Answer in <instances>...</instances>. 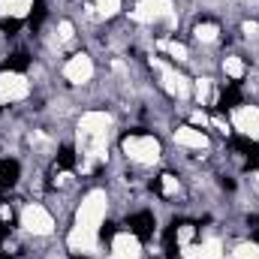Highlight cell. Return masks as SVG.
I'll use <instances>...</instances> for the list:
<instances>
[{
    "label": "cell",
    "instance_id": "obj_6",
    "mask_svg": "<svg viewBox=\"0 0 259 259\" xmlns=\"http://www.w3.org/2000/svg\"><path fill=\"white\" fill-rule=\"evenodd\" d=\"M151 66L160 72V88H163L172 100L187 103V100L193 97V81H190V75H184V72H181V69H175V66L163 64L160 58H151Z\"/></svg>",
    "mask_w": 259,
    "mask_h": 259
},
{
    "label": "cell",
    "instance_id": "obj_18",
    "mask_svg": "<svg viewBox=\"0 0 259 259\" xmlns=\"http://www.w3.org/2000/svg\"><path fill=\"white\" fill-rule=\"evenodd\" d=\"M18 175H21V163L18 160H3L0 163V184L15 187L18 184Z\"/></svg>",
    "mask_w": 259,
    "mask_h": 259
},
{
    "label": "cell",
    "instance_id": "obj_21",
    "mask_svg": "<svg viewBox=\"0 0 259 259\" xmlns=\"http://www.w3.org/2000/svg\"><path fill=\"white\" fill-rule=\"evenodd\" d=\"M241 30L247 39H253V36H259V21H241Z\"/></svg>",
    "mask_w": 259,
    "mask_h": 259
},
{
    "label": "cell",
    "instance_id": "obj_16",
    "mask_svg": "<svg viewBox=\"0 0 259 259\" xmlns=\"http://www.w3.org/2000/svg\"><path fill=\"white\" fill-rule=\"evenodd\" d=\"M72 42H75V24H72V18H58L55 21V49L72 46Z\"/></svg>",
    "mask_w": 259,
    "mask_h": 259
},
{
    "label": "cell",
    "instance_id": "obj_11",
    "mask_svg": "<svg viewBox=\"0 0 259 259\" xmlns=\"http://www.w3.org/2000/svg\"><path fill=\"white\" fill-rule=\"evenodd\" d=\"M172 139H175V145L178 148H184V151H208L211 148V142H208V136H205V130L193 127V124H178V127L172 130Z\"/></svg>",
    "mask_w": 259,
    "mask_h": 259
},
{
    "label": "cell",
    "instance_id": "obj_13",
    "mask_svg": "<svg viewBox=\"0 0 259 259\" xmlns=\"http://www.w3.org/2000/svg\"><path fill=\"white\" fill-rule=\"evenodd\" d=\"M157 49H163V52L169 55L172 64H190V46L181 42V39H169V36H163V39L157 42Z\"/></svg>",
    "mask_w": 259,
    "mask_h": 259
},
{
    "label": "cell",
    "instance_id": "obj_2",
    "mask_svg": "<svg viewBox=\"0 0 259 259\" xmlns=\"http://www.w3.org/2000/svg\"><path fill=\"white\" fill-rule=\"evenodd\" d=\"M112 115L109 112H81L75 121V169L81 175H94L109 163V136H112Z\"/></svg>",
    "mask_w": 259,
    "mask_h": 259
},
{
    "label": "cell",
    "instance_id": "obj_7",
    "mask_svg": "<svg viewBox=\"0 0 259 259\" xmlns=\"http://www.w3.org/2000/svg\"><path fill=\"white\" fill-rule=\"evenodd\" d=\"M30 97V78L18 69H0V106L21 103Z\"/></svg>",
    "mask_w": 259,
    "mask_h": 259
},
{
    "label": "cell",
    "instance_id": "obj_10",
    "mask_svg": "<svg viewBox=\"0 0 259 259\" xmlns=\"http://www.w3.org/2000/svg\"><path fill=\"white\" fill-rule=\"evenodd\" d=\"M178 253H181V259H226V247H223L220 235H205L202 241L178 247Z\"/></svg>",
    "mask_w": 259,
    "mask_h": 259
},
{
    "label": "cell",
    "instance_id": "obj_1",
    "mask_svg": "<svg viewBox=\"0 0 259 259\" xmlns=\"http://www.w3.org/2000/svg\"><path fill=\"white\" fill-rule=\"evenodd\" d=\"M109 190L94 187L78 199L75 211H72V229L66 232V250L75 256H94L100 250V235H103V223L109 214Z\"/></svg>",
    "mask_w": 259,
    "mask_h": 259
},
{
    "label": "cell",
    "instance_id": "obj_20",
    "mask_svg": "<svg viewBox=\"0 0 259 259\" xmlns=\"http://www.w3.org/2000/svg\"><path fill=\"white\" fill-rule=\"evenodd\" d=\"M121 3H124V0H94V6H97V15H100V18H115V15H118V9H121Z\"/></svg>",
    "mask_w": 259,
    "mask_h": 259
},
{
    "label": "cell",
    "instance_id": "obj_19",
    "mask_svg": "<svg viewBox=\"0 0 259 259\" xmlns=\"http://www.w3.org/2000/svg\"><path fill=\"white\" fill-rule=\"evenodd\" d=\"M229 259H259V244L256 241H238L232 247Z\"/></svg>",
    "mask_w": 259,
    "mask_h": 259
},
{
    "label": "cell",
    "instance_id": "obj_12",
    "mask_svg": "<svg viewBox=\"0 0 259 259\" xmlns=\"http://www.w3.org/2000/svg\"><path fill=\"white\" fill-rule=\"evenodd\" d=\"M112 259H142V238L136 232H115L112 238Z\"/></svg>",
    "mask_w": 259,
    "mask_h": 259
},
{
    "label": "cell",
    "instance_id": "obj_14",
    "mask_svg": "<svg viewBox=\"0 0 259 259\" xmlns=\"http://www.w3.org/2000/svg\"><path fill=\"white\" fill-rule=\"evenodd\" d=\"M193 39L199 46H211V42H217L220 39V24L214 21V18H202V21H196L193 24Z\"/></svg>",
    "mask_w": 259,
    "mask_h": 259
},
{
    "label": "cell",
    "instance_id": "obj_15",
    "mask_svg": "<svg viewBox=\"0 0 259 259\" xmlns=\"http://www.w3.org/2000/svg\"><path fill=\"white\" fill-rule=\"evenodd\" d=\"M220 69H223V72H226V78H232V81H241V78L247 75V64H244V58H241V55H235V52L223 55Z\"/></svg>",
    "mask_w": 259,
    "mask_h": 259
},
{
    "label": "cell",
    "instance_id": "obj_3",
    "mask_svg": "<svg viewBox=\"0 0 259 259\" xmlns=\"http://www.w3.org/2000/svg\"><path fill=\"white\" fill-rule=\"evenodd\" d=\"M121 154L133 166H154L163 157V142L154 133H124L121 136Z\"/></svg>",
    "mask_w": 259,
    "mask_h": 259
},
{
    "label": "cell",
    "instance_id": "obj_8",
    "mask_svg": "<svg viewBox=\"0 0 259 259\" xmlns=\"http://www.w3.org/2000/svg\"><path fill=\"white\" fill-rule=\"evenodd\" d=\"M61 72H64V78L69 81V84L84 88V84L94 81V75H97V64H94V58H91L88 52H75V55H69V58L64 61Z\"/></svg>",
    "mask_w": 259,
    "mask_h": 259
},
{
    "label": "cell",
    "instance_id": "obj_17",
    "mask_svg": "<svg viewBox=\"0 0 259 259\" xmlns=\"http://www.w3.org/2000/svg\"><path fill=\"white\" fill-rule=\"evenodd\" d=\"M181 193H184L181 178H178L175 172H163V175H160V196H163V199H178Z\"/></svg>",
    "mask_w": 259,
    "mask_h": 259
},
{
    "label": "cell",
    "instance_id": "obj_5",
    "mask_svg": "<svg viewBox=\"0 0 259 259\" xmlns=\"http://www.w3.org/2000/svg\"><path fill=\"white\" fill-rule=\"evenodd\" d=\"M130 21H136V24H160V21H166L169 27H175L178 24L175 3L172 0H136V6L130 9Z\"/></svg>",
    "mask_w": 259,
    "mask_h": 259
},
{
    "label": "cell",
    "instance_id": "obj_9",
    "mask_svg": "<svg viewBox=\"0 0 259 259\" xmlns=\"http://www.w3.org/2000/svg\"><path fill=\"white\" fill-rule=\"evenodd\" d=\"M229 112H232V121H229L232 130L241 139H247V142H259V106H253V103H238Z\"/></svg>",
    "mask_w": 259,
    "mask_h": 259
},
{
    "label": "cell",
    "instance_id": "obj_4",
    "mask_svg": "<svg viewBox=\"0 0 259 259\" xmlns=\"http://www.w3.org/2000/svg\"><path fill=\"white\" fill-rule=\"evenodd\" d=\"M18 226H21L27 235H33V238H49V235H55L58 220H55V214H52L42 202L30 199V202H24L21 211H18Z\"/></svg>",
    "mask_w": 259,
    "mask_h": 259
}]
</instances>
